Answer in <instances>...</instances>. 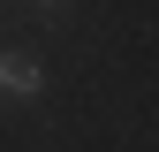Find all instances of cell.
Returning <instances> with one entry per match:
<instances>
[{
  "instance_id": "cell-1",
  "label": "cell",
  "mask_w": 159,
  "mask_h": 152,
  "mask_svg": "<svg viewBox=\"0 0 159 152\" xmlns=\"http://www.w3.org/2000/svg\"><path fill=\"white\" fill-rule=\"evenodd\" d=\"M0 99H46V69L30 53H0Z\"/></svg>"
},
{
  "instance_id": "cell-2",
  "label": "cell",
  "mask_w": 159,
  "mask_h": 152,
  "mask_svg": "<svg viewBox=\"0 0 159 152\" xmlns=\"http://www.w3.org/2000/svg\"><path fill=\"white\" fill-rule=\"evenodd\" d=\"M38 8H68V0H38Z\"/></svg>"
}]
</instances>
